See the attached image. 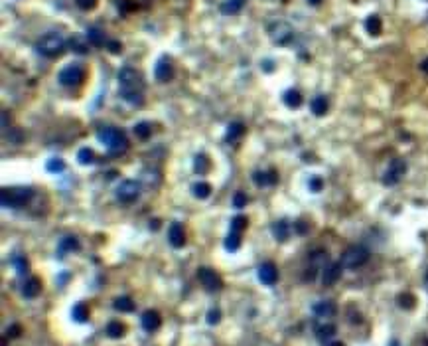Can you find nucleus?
Segmentation results:
<instances>
[{
	"mask_svg": "<svg viewBox=\"0 0 428 346\" xmlns=\"http://www.w3.org/2000/svg\"><path fill=\"white\" fill-rule=\"evenodd\" d=\"M124 331H126V329H124V325H122V323H118V321H110V323L107 325V331H105V333H107L110 339H122V337H124Z\"/></svg>",
	"mask_w": 428,
	"mask_h": 346,
	"instance_id": "32",
	"label": "nucleus"
},
{
	"mask_svg": "<svg viewBox=\"0 0 428 346\" xmlns=\"http://www.w3.org/2000/svg\"><path fill=\"white\" fill-rule=\"evenodd\" d=\"M421 69H423V71H425V73H428V58L425 59V61H423V63H421Z\"/></svg>",
	"mask_w": 428,
	"mask_h": 346,
	"instance_id": "51",
	"label": "nucleus"
},
{
	"mask_svg": "<svg viewBox=\"0 0 428 346\" xmlns=\"http://www.w3.org/2000/svg\"><path fill=\"white\" fill-rule=\"evenodd\" d=\"M296 230L300 231V233H304V231L308 230V226H306V224H304V222L300 220V222H296Z\"/></svg>",
	"mask_w": 428,
	"mask_h": 346,
	"instance_id": "49",
	"label": "nucleus"
},
{
	"mask_svg": "<svg viewBox=\"0 0 428 346\" xmlns=\"http://www.w3.org/2000/svg\"><path fill=\"white\" fill-rule=\"evenodd\" d=\"M142 180H144L146 184L156 186V184L160 182V174H158V171H142Z\"/></svg>",
	"mask_w": 428,
	"mask_h": 346,
	"instance_id": "40",
	"label": "nucleus"
},
{
	"mask_svg": "<svg viewBox=\"0 0 428 346\" xmlns=\"http://www.w3.org/2000/svg\"><path fill=\"white\" fill-rule=\"evenodd\" d=\"M268 36H270V40L274 44L288 46L294 40V28L288 22H284V20H276V22H272L268 26Z\"/></svg>",
	"mask_w": 428,
	"mask_h": 346,
	"instance_id": "6",
	"label": "nucleus"
},
{
	"mask_svg": "<svg viewBox=\"0 0 428 346\" xmlns=\"http://www.w3.org/2000/svg\"><path fill=\"white\" fill-rule=\"evenodd\" d=\"M192 194L198 198V200H206L212 196V184L210 182H196L192 186Z\"/></svg>",
	"mask_w": 428,
	"mask_h": 346,
	"instance_id": "26",
	"label": "nucleus"
},
{
	"mask_svg": "<svg viewBox=\"0 0 428 346\" xmlns=\"http://www.w3.org/2000/svg\"><path fill=\"white\" fill-rule=\"evenodd\" d=\"M333 335H335V327L329 325V323H327V325H321V327L316 329V337H318V341H321V343L329 341Z\"/></svg>",
	"mask_w": 428,
	"mask_h": 346,
	"instance_id": "35",
	"label": "nucleus"
},
{
	"mask_svg": "<svg viewBox=\"0 0 428 346\" xmlns=\"http://www.w3.org/2000/svg\"><path fill=\"white\" fill-rule=\"evenodd\" d=\"M114 196H116L118 202L130 204V202H134V200L140 196V184H138L136 180H122V182L116 186Z\"/></svg>",
	"mask_w": 428,
	"mask_h": 346,
	"instance_id": "9",
	"label": "nucleus"
},
{
	"mask_svg": "<svg viewBox=\"0 0 428 346\" xmlns=\"http://www.w3.org/2000/svg\"><path fill=\"white\" fill-rule=\"evenodd\" d=\"M243 135H245V125H243L241 121H231V123L227 125L225 139H227V143H229V145H231V143H235V141H239Z\"/></svg>",
	"mask_w": 428,
	"mask_h": 346,
	"instance_id": "18",
	"label": "nucleus"
},
{
	"mask_svg": "<svg viewBox=\"0 0 428 346\" xmlns=\"http://www.w3.org/2000/svg\"><path fill=\"white\" fill-rule=\"evenodd\" d=\"M233 206L239 208V210L245 208V206H247V194H245V192H237V194L233 196Z\"/></svg>",
	"mask_w": 428,
	"mask_h": 346,
	"instance_id": "42",
	"label": "nucleus"
},
{
	"mask_svg": "<svg viewBox=\"0 0 428 346\" xmlns=\"http://www.w3.org/2000/svg\"><path fill=\"white\" fill-rule=\"evenodd\" d=\"M253 180H255L257 186H274L278 182V174H276V171H268V173L257 171L253 174Z\"/></svg>",
	"mask_w": 428,
	"mask_h": 346,
	"instance_id": "19",
	"label": "nucleus"
},
{
	"mask_svg": "<svg viewBox=\"0 0 428 346\" xmlns=\"http://www.w3.org/2000/svg\"><path fill=\"white\" fill-rule=\"evenodd\" d=\"M389 346H399V343H397V341H393V343H391Z\"/></svg>",
	"mask_w": 428,
	"mask_h": 346,
	"instance_id": "55",
	"label": "nucleus"
},
{
	"mask_svg": "<svg viewBox=\"0 0 428 346\" xmlns=\"http://www.w3.org/2000/svg\"><path fill=\"white\" fill-rule=\"evenodd\" d=\"M30 198H32L30 188H4L0 194L4 208H22V206H26V202Z\"/></svg>",
	"mask_w": 428,
	"mask_h": 346,
	"instance_id": "5",
	"label": "nucleus"
},
{
	"mask_svg": "<svg viewBox=\"0 0 428 346\" xmlns=\"http://www.w3.org/2000/svg\"><path fill=\"white\" fill-rule=\"evenodd\" d=\"M71 46H73V50H75L77 54H87V46H85V44H81L77 38H73V40H71Z\"/></svg>",
	"mask_w": 428,
	"mask_h": 346,
	"instance_id": "47",
	"label": "nucleus"
},
{
	"mask_svg": "<svg viewBox=\"0 0 428 346\" xmlns=\"http://www.w3.org/2000/svg\"><path fill=\"white\" fill-rule=\"evenodd\" d=\"M282 101H284V105H286V107L296 109V107H300V105H302V95H300V91H298V89H288V91H284Z\"/></svg>",
	"mask_w": 428,
	"mask_h": 346,
	"instance_id": "23",
	"label": "nucleus"
},
{
	"mask_svg": "<svg viewBox=\"0 0 428 346\" xmlns=\"http://www.w3.org/2000/svg\"><path fill=\"white\" fill-rule=\"evenodd\" d=\"M341 271H343V265L341 261H333V263H325L323 265V273H321V283L323 285H333L339 277H341Z\"/></svg>",
	"mask_w": 428,
	"mask_h": 346,
	"instance_id": "12",
	"label": "nucleus"
},
{
	"mask_svg": "<svg viewBox=\"0 0 428 346\" xmlns=\"http://www.w3.org/2000/svg\"><path fill=\"white\" fill-rule=\"evenodd\" d=\"M407 174V163L405 159H393L387 167V171L383 174V184L385 186H395L403 180V176Z\"/></svg>",
	"mask_w": 428,
	"mask_h": 346,
	"instance_id": "8",
	"label": "nucleus"
},
{
	"mask_svg": "<svg viewBox=\"0 0 428 346\" xmlns=\"http://www.w3.org/2000/svg\"><path fill=\"white\" fill-rule=\"evenodd\" d=\"M154 77L160 81V83H166V81H170L172 77H174V67H172V61L170 58H160L158 59V63H156V67H154Z\"/></svg>",
	"mask_w": 428,
	"mask_h": 346,
	"instance_id": "13",
	"label": "nucleus"
},
{
	"mask_svg": "<svg viewBox=\"0 0 428 346\" xmlns=\"http://www.w3.org/2000/svg\"><path fill=\"white\" fill-rule=\"evenodd\" d=\"M85 79V69L79 63H69L57 73V81L65 87H77Z\"/></svg>",
	"mask_w": 428,
	"mask_h": 346,
	"instance_id": "7",
	"label": "nucleus"
},
{
	"mask_svg": "<svg viewBox=\"0 0 428 346\" xmlns=\"http://www.w3.org/2000/svg\"><path fill=\"white\" fill-rule=\"evenodd\" d=\"M259 281L263 283V285H267V287H272L276 281H278V269H276V265L272 263V261H265L261 267H259Z\"/></svg>",
	"mask_w": 428,
	"mask_h": 346,
	"instance_id": "11",
	"label": "nucleus"
},
{
	"mask_svg": "<svg viewBox=\"0 0 428 346\" xmlns=\"http://www.w3.org/2000/svg\"><path fill=\"white\" fill-rule=\"evenodd\" d=\"M397 305H399L401 309L409 311V309H415L417 299H415V295H413V293H401V295L397 297Z\"/></svg>",
	"mask_w": 428,
	"mask_h": 346,
	"instance_id": "33",
	"label": "nucleus"
},
{
	"mask_svg": "<svg viewBox=\"0 0 428 346\" xmlns=\"http://www.w3.org/2000/svg\"><path fill=\"white\" fill-rule=\"evenodd\" d=\"M71 317H73V321H77V323H85V321L89 319V307H87L85 303H77V305L73 307V311H71Z\"/></svg>",
	"mask_w": 428,
	"mask_h": 346,
	"instance_id": "31",
	"label": "nucleus"
},
{
	"mask_svg": "<svg viewBox=\"0 0 428 346\" xmlns=\"http://www.w3.org/2000/svg\"><path fill=\"white\" fill-rule=\"evenodd\" d=\"M160 325H162V317L158 311H146V313L142 315V329H144L146 333L158 331Z\"/></svg>",
	"mask_w": 428,
	"mask_h": 346,
	"instance_id": "16",
	"label": "nucleus"
},
{
	"mask_svg": "<svg viewBox=\"0 0 428 346\" xmlns=\"http://www.w3.org/2000/svg\"><path fill=\"white\" fill-rule=\"evenodd\" d=\"M310 109L316 117H323L329 109V103H327V97L325 95H316L310 103Z\"/></svg>",
	"mask_w": 428,
	"mask_h": 346,
	"instance_id": "22",
	"label": "nucleus"
},
{
	"mask_svg": "<svg viewBox=\"0 0 428 346\" xmlns=\"http://www.w3.org/2000/svg\"><path fill=\"white\" fill-rule=\"evenodd\" d=\"M365 30L371 34V36H379L381 30H383V24H381V18L377 14H371L367 20H365Z\"/></svg>",
	"mask_w": 428,
	"mask_h": 346,
	"instance_id": "29",
	"label": "nucleus"
},
{
	"mask_svg": "<svg viewBox=\"0 0 428 346\" xmlns=\"http://www.w3.org/2000/svg\"><path fill=\"white\" fill-rule=\"evenodd\" d=\"M369 249L365 245H359V243H353L349 247H345V251L341 253V265L345 269H357L361 265H365L369 261Z\"/></svg>",
	"mask_w": 428,
	"mask_h": 346,
	"instance_id": "4",
	"label": "nucleus"
},
{
	"mask_svg": "<svg viewBox=\"0 0 428 346\" xmlns=\"http://www.w3.org/2000/svg\"><path fill=\"white\" fill-rule=\"evenodd\" d=\"M77 163L83 165V167L93 165V163H95V153H93V149H89V147L79 149V153H77Z\"/></svg>",
	"mask_w": 428,
	"mask_h": 346,
	"instance_id": "30",
	"label": "nucleus"
},
{
	"mask_svg": "<svg viewBox=\"0 0 428 346\" xmlns=\"http://www.w3.org/2000/svg\"><path fill=\"white\" fill-rule=\"evenodd\" d=\"M14 267H16V273H18V275H26L30 265H28V259H26V257L18 255V257L14 259Z\"/></svg>",
	"mask_w": 428,
	"mask_h": 346,
	"instance_id": "39",
	"label": "nucleus"
},
{
	"mask_svg": "<svg viewBox=\"0 0 428 346\" xmlns=\"http://www.w3.org/2000/svg\"><path fill=\"white\" fill-rule=\"evenodd\" d=\"M247 226H249V220H247L245 216H235V218L231 220V231L241 233L243 230H247Z\"/></svg>",
	"mask_w": 428,
	"mask_h": 346,
	"instance_id": "37",
	"label": "nucleus"
},
{
	"mask_svg": "<svg viewBox=\"0 0 428 346\" xmlns=\"http://www.w3.org/2000/svg\"><path fill=\"white\" fill-rule=\"evenodd\" d=\"M87 42L93 44V46H103V44H107V42H105V32H103L101 28H95V26L87 28Z\"/></svg>",
	"mask_w": 428,
	"mask_h": 346,
	"instance_id": "25",
	"label": "nucleus"
},
{
	"mask_svg": "<svg viewBox=\"0 0 428 346\" xmlns=\"http://www.w3.org/2000/svg\"><path fill=\"white\" fill-rule=\"evenodd\" d=\"M46 169H48V173H54V174H59L65 171V163L61 161V159H50L48 161V165H46Z\"/></svg>",
	"mask_w": 428,
	"mask_h": 346,
	"instance_id": "38",
	"label": "nucleus"
},
{
	"mask_svg": "<svg viewBox=\"0 0 428 346\" xmlns=\"http://www.w3.org/2000/svg\"><path fill=\"white\" fill-rule=\"evenodd\" d=\"M112 307H114V311H120V313H132L134 311V301L130 297H116Z\"/></svg>",
	"mask_w": 428,
	"mask_h": 346,
	"instance_id": "28",
	"label": "nucleus"
},
{
	"mask_svg": "<svg viewBox=\"0 0 428 346\" xmlns=\"http://www.w3.org/2000/svg\"><path fill=\"white\" fill-rule=\"evenodd\" d=\"M118 85H120V95H130V93H138L144 95V79L142 73L130 65L122 67L118 71Z\"/></svg>",
	"mask_w": 428,
	"mask_h": 346,
	"instance_id": "2",
	"label": "nucleus"
},
{
	"mask_svg": "<svg viewBox=\"0 0 428 346\" xmlns=\"http://www.w3.org/2000/svg\"><path fill=\"white\" fill-rule=\"evenodd\" d=\"M134 135H136L138 139H148V137L152 135V125L146 123V121L136 123V125H134Z\"/></svg>",
	"mask_w": 428,
	"mask_h": 346,
	"instance_id": "36",
	"label": "nucleus"
},
{
	"mask_svg": "<svg viewBox=\"0 0 428 346\" xmlns=\"http://www.w3.org/2000/svg\"><path fill=\"white\" fill-rule=\"evenodd\" d=\"M212 169V161L206 153H200L196 159H194V171L198 174H208Z\"/></svg>",
	"mask_w": 428,
	"mask_h": 346,
	"instance_id": "24",
	"label": "nucleus"
},
{
	"mask_svg": "<svg viewBox=\"0 0 428 346\" xmlns=\"http://www.w3.org/2000/svg\"><path fill=\"white\" fill-rule=\"evenodd\" d=\"M321 0H308V4H312V6H318Z\"/></svg>",
	"mask_w": 428,
	"mask_h": 346,
	"instance_id": "53",
	"label": "nucleus"
},
{
	"mask_svg": "<svg viewBox=\"0 0 428 346\" xmlns=\"http://www.w3.org/2000/svg\"><path fill=\"white\" fill-rule=\"evenodd\" d=\"M239 247H241V233L229 231V235L225 237V249L227 251H237Z\"/></svg>",
	"mask_w": 428,
	"mask_h": 346,
	"instance_id": "34",
	"label": "nucleus"
},
{
	"mask_svg": "<svg viewBox=\"0 0 428 346\" xmlns=\"http://www.w3.org/2000/svg\"><path fill=\"white\" fill-rule=\"evenodd\" d=\"M221 321V311L219 309H212L210 313H208V323L210 325H217Z\"/></svg>",
	"mask_w": 428,
	"mask_h": 346,
	"instance_id": "45",
	"label": "nucleus"
},
{
	"mask_svg": "<svg viewBox=\"0 0 428 346\" xmlns=\"http://www.w3.org/2000/svg\"><path fill=\"white\" fill-rule=\"evenodd\" d=\"M2 131H8V111H2Z\"/></svg>",
	"mask_w": 428,
	"mask_h": 346,
	"instance_id": "48",
	"label": "nucleus"
},
{
	"mask_svg": "<svg viewBox=\"0 0 428 346\" xmlns=\"http://www.w3.org/2000/svg\"><path fill=\"white\" fill-rule=\"evenodd\" d=\"M77 6L81 10H93L97 6V0H77Z\"/></svg>",
	"mask_w": 428,
	"mask_h": 346,
	"instance_id": "46",
	"label": "nucleus"
},
{
	"mask_svg": "<svg viewBox=\"0 0 428 346\" xmlns=\"http://www.w3.org/2000/svg\"><path fill=\"white\" fill-rule=\"evenodd\" d=\"M79 239L75 235H65L61 241H59V257L65 255V253H73V251H79Z\"/></svg>",
	"mask_w": 428,
	"mask_h": 346,
	"instance_id": "21",
	"label": "nucleus"
},
{
	"mask_svg": "<svg viewBox=\"0 0 428 346\" xmlns=\"http://www.w3.org/2000/svg\"><path fill=\"white\" fill-rule=\"evenodd\" d=\"M272 235L276 241H286L290 237V224L286 220H276L272 224Z\"/></svg>",
	"mask_w": 428,
	"mask_h": 346,
	"instance_id": "20",
	"label": "nucleus"
},
{
	"mask_svg": "<svg viewBox=\"0 0 428 346\" xmlns=\"http://www.w3.org/2000/svg\"><path fill=\"white\" fill-rule=\"evenodd\" d=\"M425 283H427V287H428V269H427V273H425Z\"/></svg>",
	"mask_w": 428,
	"mask_h": 346,
	"instance_id": "54",
	"label": "nucleus"
},
{
	"mask_svg": "<svg viewBox=\"0 0 428 346\" xmlns=\"http://www.w3.org/2000/svg\"><path fill=\"white\" fill-rule=\"evenodd\" d=\"M40 293H42V279H40V277H30V279H26V283H24V287H22V295H24L26 299H36Z\"/></svg>",
	"mask_w": 428,
	"mask_h": 346,
	"instance_id": "17",
	"label": "nucleus"
},
{
	"mask_svg": "<svg viewBox=\"0 0 428 346\" xmlns=\"http://www.w3.org/2000/svg\"><path fill=\"white\" fill-rule=\"evenodd\" d=\"M36 50L44 58H59L65 50V38L59 32H48L38 40Z\"/></svg>",
	"mask_w": 428,
	"mask_h": 346,
	"instance_id": "3",
	"label": "nucleus"
},
{
	"mask_svg": "<svg viewBox=\"0 0 428 346\" xmlns=\"http://www.w3.org/2000/svg\"><path fill=\"white\" fill-rule=\"evenodd\" d=\"M198 277H200L202 285L208 289V291H219V289L223 287V279L215 273L214 269H210V267H200Z\"/></svg>",
	"mask_w": 428,
	"mask_h": 346,
	"instance_id": "10",
	"label": "nucleus"
},
{
	"mask_svg": "<svg viewBox=\"0 0 428 346\" xmlns=\"http://www.w3.org/2000/svg\"><path fill=\"white\" fill-rule=\"evenodd\" d=\"M325 346H345L343 343H339V341H333V343H327Z\"/></svg>",
	"mask_w": 428,
	"mask_h": 346,
	"instance_id": "52",
	"label": "nucleus"
},
{
	"mask_svg": "<svg viewBox=\"0 0 428 346\" xmlns=\"http://www.w3.org/2000/svg\"><path fill=\"white\" fill-rule=\"evenodd\" d=\"M105 46H107V50L110 54H120V52H122V46H120V42H116V40H108Z\"/></svg>",
	"mask_w": 428,
	"mask_h": 346,
	"instance_id": "44",
	"label": "nucleus"
},
{
	"mask_svg": "<svg viewBox=\"0 0 428 346\" xmlns=\"http://www.w3.org/2000/svg\"><path fill=\"white\" fill-rule=\"evenodd\" d=\"M312 313L318 317V319H331L335 317L337 313V305L333 301H318L314 307H312Z\"/></svg>",
	"mask_w": 428,
	"mask_h": 346,
	"instance_id": "15",
	"label": "nucleus"
},
{
	"mask_svg": "<svg viewBox=\"0 0 428 346\" xmlns=\"http://www.w3.org/2000/svg\"><path fill=\"white\" fill-rule=\"evenodd\" d=\"M263 69H265V71H272V69H274V65H272V61H270V59L263 61Z\"/></svg>",
	"mask_w": 428,
	"mask_h": 346,
	"instance_id": "50",
	"label": "nucleus"
},
{
	"mask_svg": "<svg viewBox=\"0 0 428 346\" xmlns=\"http://www.w3.org/2000/svg\"><path fill=\"white\" fill-rule=\"evenodd\" d=\"M97 141L107 147L110 155H122L128 151V139L116 127H101L97 131Z\"/></svg>",
	"mask_w": 428,
	"mask_h": 346,
	"instance_id": "1",
	"label": "nucleus"
},
{
	"mask_svg": "<svg viewBox=\"0 0 428 346\" xmlns=\"http://www.w3.org/2000/svg\"><path fill=\"white\" fill-rule=\"evenodd\" d=\"M168 241L172 243V247L180 249L186 245V231H184V226L180 222H174L168 230Z\"/></svg>",
	"mask_w": 428,
	"mask_h": 346,
	"instance_id": "14",
	"label": "nucleus"
},
{
	"mask_svg": "<svg viewBox=\"0 0 428 346\" xmlns=\"http://www.w3.org/2000/svg\"><path fill=\"white\" fill-rule=\"evenodd\" d=\"M321 188H323V180H321L320 176H312V178L308 180V190H310V192L318 194V192H321Z\"/></svg>",
	"mask_w": 428,
	"mask_h": 346,
	"instance_id": "41",
	"label": "nucleus"
},
{
	"mask_svg": "<svg viewBox=\"0 0 428 346\" xmlns=\"http://www.w3.org/2000/svg\"><path fill=\"white\" fill-rule=\"evenodd\" d=\"M245 2H247V0H225V2L221 4V12H223L225 16L237 14V12H241V10H243Z\"/></svg>",
	"mask_w": 428,
	"mask_h": 346,
	"instance_id": "27",
	"label": "nucleus"
},
{
	"mask_svg": "<svg viewBox=\"0 0 428 346\" xmlns=\"http://www.w3.org/2000/svg\"><path fill=\"white\" fill-rule=\"evenodd\" d=\"M20 335H22V327L20 325H12V327L6 329V337L8 339H18Z\"/></svg>",
	"mask_w": 428,
	"mask_h": 346,
	"instance_id": "43",
	"label": "nucleus"
}]
</instances>
